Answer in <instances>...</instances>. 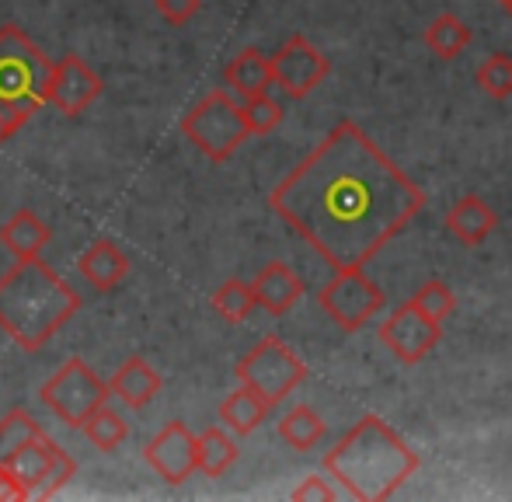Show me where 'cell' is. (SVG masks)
I'll use <instances>...</instances> for the list:
<instances>
[{"label": "cell", "mask_w": 512, "mask_h": 502, "mask_svg": "<svg viewBox=\"0 0 512 502\" xmlns=\"http://www.w3.org/2000/svg\"><path fill=\"white\" fill-rule=\"evenodd\" d=\"M269 206L331 269H363L422 213L425 192L342 119L272 189Z\"/></svg>", "instance_id": "1"}, {"label": "cell", "mask_w": 512, "mask_h": 502, "mask_svg": "<svg viewBox=\"0 0 512 502\" xmlns=\"http://www.w3.org/2000/svg\"><path fill=\"white\" fill-rule=\"evenodd\" d=\"M81 311V293L42 258L0 276V332L25 353L46 349Z\"/></svg>", "instance_id": "2"}, {"label": "cell", "mask_w": 512, "mask_h": 502, "mask_svg": "<svg viewBox=\"0 0 512 502\" xmlns=\"http://www.w3.org/2000/svg\"><path fill=\"white\" fill-rule=\"evenodd\" d=\"M324 468L345 496L380 502L391 499L415 475L418 454L380 415H366L328 450Z\"/></svg>", "instance_id": "3"}, {"label": "cell", "mask_w": 512, "mask_h": 502, "mask_svg": "<svg viewBox=\"0 0 512 502\" xmlns=\"http://www.w3.org/2000/svg\"><path fill=\"white\" fill-rule=\"evenodd\" d=\"M53 60L18 25H0V102L39 116L46 109Z\"/></svg>", "instance_id": "4"}, {"label": "cell", "mask_w": 512, "mask_h": 502, "mask_svg": "<svg viewBox=\"0 0 512 502\" xmlns=\"http://www.w3.org/2000/svg\"><path fill=\"white\" fill-rule=\"evenodd\" d=\"M182 133L213 164H227L251 136L244 126L241 102H234L223 88H213L203 102L192 105L189 116L182 119Z\"/></svg>", "instance_id": "5"}, {"label": "cell", "mask_w": 512, "mask_h": 502, "mask_svg": "<svg viewBox=\"0 0 512 502\" xmlns=\"http://www.w3.org/2000/svg\"><path fill=\"white\" fill-rule=\"evenodd\" d=\"M234 374L244 387H251L258 398H265L276 408L307 380V363L279 335H269L248 356H241Z\"/></svg>", "instance_id": "6"}, {"label": "cell", "mask_w": 512, "mask_h": 502, "mask_svg": "<svg viewBox=\"0 0 512 502\" xmlns=\"http://www.w3.org/2000/svg\"><path fill=\"white\" fill-rule=\"evenodd\" d=\"M108 398H112L108 384L81 360V356L63 360V367L39 387V401L70 429H81L84 419H88L95 408H102Z\"/></svg>", "instance_id": "7"}, {"label": "cell", "mask_w": 512, "mask_h": 502, "mask_svg": "<svg viewBox=\"0 0 512 502\" xmlns=\"http://www.w3.org/2000/svg\"><path fill=\"white\" fill-rule=\"evenodd\" d=\"M321 311L335 321L342 332L366 328L384 307V290L366 276L363 269H338L317 293Z\"/></svg>", "instance_id": "8"}, {"label": "cell", "mask_w": 512, "mask_h": 502, "mask_svg": "<svg viewBox=\"0 0 512 502\" xmlns=\"http://www.w3.org/2000/svg\"><path fill=\"white\" fill-rule=\"evenodd\" d=\"M269 60H272V88H279L286 98H293V102L314 95L331 70L328 56H324L307 35H290Z\"/></svg>", "instance_id": "9"}, {"label": "cell", "mask_w": 512, "mask_h": 502, "mask_svg": "<svg viewBox=\"0 0 512 502\" xmlns=\"http://www.w3.org/2000/svg\"><path fill=\"white\" fill-rule=\"evenodd\" d=\"M102 95H105V81L95 74V67H88V60H81L77 53H67V56H60V60H53L46 102L53 105L60 116L77 119Z\"/></svg>", "instance_id": "10"}, {"label": "cell", "mask_w": 512, "mask_h": 502, "mask_svg": "<svg viewBox=\"0 0 512 502\" xmlns=\"http://www.w3.org/2000/svg\"><path fill=\"white\" fill-rule=\"evenodd\" d=\"M443 339V328L439 321L425 318L418 307L401 304L398 311H391V318L380 325V342L398 356L405 367H415L425 356L436 349V342Z\"/></svg>", "instance_id": "11"}, {"label": "cell", "mask_w": 512, "mask_h": 502, "mask_svg": "<svg viewBox=\"0 0 512 502\" xmlns=\"http://www.w3.org/2000/svg\"><path fill=\"white\" fill-rule=\"evenodd\" d=\"M143 461L168 485H185L196 475V433L182 419L168 422L154 440L143 447Z\"/></svg>", "instance_id": "12"}, {"label": "cell", "mask_w": 512, "mask_h": 502, "mask_svg": "<svg viewBox=\"0 0 512 502\" xmlns=\"http://www.w3.org/2000/svg\"><path fill=\"white\" fill-rule=\"evenodd\" d=\"M251 293H255V307L269 311L272 318H283L304 297V279L290 269L286 262H269L255 279H251Z\"/></svg>", "instance_id": "13"}, {"label": "cell", "mask_w": 512, "mask_h": 502, "mask_svg": "<svg viewBox=\"0 0 512 502\" xmlns=\"http://www.w3.org/2000/svg\"><path fill=\"white\" fill-rule=\"evenodd\" d=\"M105 384H108V391H112L126 408H133V412H143V408H147L150 401L161 394L164 377L157 374L154 363H147L143 356H129V360L112 374V380H105Z\"/></svg>", "instance_id": "14"}, {"label": "cell", "mask_w": 512, "mask_h": 502, "mask_svg": "<svg viewBox=\"0 0 512 502\" xmlns=\"http://www.w3.org/2000/svg\"><path fill=\"white\" fill-rule=\"evenodd\" d=\"M77 269H81V276L88 279L98 293H108V290H115V286L126 283L129 255H126V248L115 245L112 238H98L81 251Z\"/></svg>", "instance_id": "15"}, {"label": "cell", "mask_w": 512, "mask_h": 502, "mask_svg": "<svg viewBox=\"0 0 512 502\" xmlns=\"http://www.w3.org/2000/svg\"><path fill=\"white\" fill-rule=\"evenodd\" d=\"M495 224H499V217H495L492 206H488L485 199H478V196L457 199V203L450 206V213H446V231H450L453 238H457L460 245H467V248L485 245L488 234L495 231Z\"/></svg>", "instance_id": "16"}, {"label": "cell", "mask_w": 512, "mask_h": 502, "mask_svg": "<svg viewBox=\"0 0 512 502\" xmlns=\"http://www.w3.org/2000/svg\"><path fill=\"white\" fill-rule=\"evenodd\" d=\"M49 241H53V227L32 210H18L0 227V245H4V251H11L18 262L39 258Z\"/></svg>", "instance_id": "17"}, {"label": "cell", "mask_w": 512, "mask_h": 502, "mask_svg": "<svg viewBox=\"0 0 512 502\" xmlns=\"http://www.w3.org/2000/svg\"><path fill=\"white\" fill-rule=\"evenodd\" d=\"M223 81H227V88L234 91L241 102L244 98L265 95V91H272V60L262 49L248 46L223 67Z\"/></svg>", "instance_id": "18"}, {"label": "cell", "mask_w": 512, "mask_h": 502, "mask_svg": "<svg viewBox=\"0 0 512 502\" xmlns=\"http://www.w3.org/2000/svg\"><path fill=\"white\" fill-rule=\"evenodd\" d=\"M269 412H272L269 401L258 398V394L244 384L220 401V422H223V429H230L234 436H251L265 419H269Z\"/></svg>", "instance_id": "19"}, {"label": "cell", "mask_w": 512, "mask_h": 502, "mask_svg": "<svg viewBox=\"0 0 512 502\" xmlns=\"http://www.w3.org/2000/svg\"><path fill=\"white\" fill-rule=\"evenodd\" d=\"M237 436L223 426H209L196 436V471H203L206 478L227 475L237 464Z\"/></svg>", "instance_id": "20"}, {"label": "cell", "mask_w": 512, "mask_h": 502, "mask_svg": "<svg viewBox=\"0 0 512 502\" xmlns=\"http://www.w3.org/2000/svg\"><path fill=\"white\" fill-rule=\"evenodd\" d=\"M56 443L49 440L46 433L35 436V440H28L25 447L18 450V454H11V461H7V468H11V475L18 478L21 485L28 489V496H35L42 485V478H46V468H49V457H53Z\"/></svg>", "instance_id": "21"}, {"label": "cell", "mask_w": 512, "mask_h": 502, "mask_svg": "<svg viewBox=\"0 0 512 502\" xmlns=\"http://www.w3.org/2000/svg\"><path fill=\"white\" fill-rule=\"evenodd\" d=\"M81 433L88 436V443L95 450H102V454H112V450H119L122 443L129 440V419L119 412V408H112L105 401L102 408H95V412L84 419Z\"/></svg>", "instance_id": "22"}, {"label": "cell", "mask_w": 512, "mask_h": 502, "mask_svg": "<svg viewBox=\"0 0 512 502\" xmlns=\"http://www.w3.org/2000/svg\"><path fill=\"white\" fill-rule=\"evenodd\" d=\"M324 419L314 412L310 405H293L290 412L279 419V440L286 443V447H293V450H314L317 443L324 440Z\"/></svg>", "instance_id": "23"}, {"label": "cell", "mask_w": 512, "mask_h": 502, "mask_svg": "<svg viewBox=\"0 0 512 502\" xmlns=\"http://www.w3.org/2000/svg\"><path fill=\"white\" fill-rule=\"evenodd\" d=\"M425 46L439 56V60H453L471 46V28L457 18V14H439L429 28H425Z\"/></svg>", "instance_id": "24"}, {"label": "cell", "mask_w": 512, "mask_h": 502, "mask_svg": "<svg viewBox=\"0 0 512 502\" xmlns=\"http://www.w3.org/2000/svg\"><path fill=\"white\" fill-rule=\"evenodd\" d=\"M213 311L220 314L227 325H241V321H248L251 311H255V293H251V283H244V279H227V283H220L213 293Z\"/></svg>", "instance_id": "25"}, {"label": "cell", "mask_w": 512, "mask_h": 502, "mask_svg": "<svg viewBox=\"0 0 512 502\" xmlns=\"http://www.w3.org/2000/svg\"><path fill=\"white\" fill-rule=\"evenodd\" d=\"M42 436V426L25 412V408H11V412L0 419V464L11 461V454H18L28 440Z\"/></svg>", "instance_id": "26"}, {"label": "cell", "mask_w": 512, "mask_h": 502, "mask_svg": "<svg viewBox=\"0 0 512 502\" xmlns=\"http://www.w3.org/2000/svg\"><path fill=\"white\" fill-rule=\"evenodd\" d=\"M241 112H244V126H248L251 136H269L272 129L283 126V102L265 91V95H255V98H244L241 102Z\"/></svg>", "instance_id": "27"}, {"label": "cell", "mask_w": 512, "mask_h": 502, "mask_svg": "<svg viewBox=\"0 0 512 502\" xmlns=\"http://www.w3.org/2000/svg\"><path fill=\"white\" fill-rule=\"evenodd\" d=\"M408 304L418 307L425 318L439 321V325H443V321L457 311V297H453V290L443 283V279H429V283H422V290H418Z\"/></svg>", "instance_id": "28"}, {"label": "cell", "mask_w": 512, "mask_h": 502, "mask_svg": "<svg viewBox=\"0 0 512 502\" xmlns=\"http://www.w3.org/2000/svg\"><path fill=\"white\" fill-rule=\"evenodd\" d=\"M478 88L485 91L488 98H495V102L512 98V56L506 53L488 56L478 67Z\"/></svg>", "instance_id": "29"}, {"label": "cell", "mask_w": 512, "mask_h": 502, "mask_svg": "<svg viewBox=\"0 0 512 502\" xmlns=\"http://www.w3.org/2000/svg\"><path fill=\"white\" fill-rule=\"evenodd\" d=\"M74 475H77V461L67 454V450L56 447L53 457H49L46 478H42V485H39V492H35V496H39V499H53L56 492L63 489V485H70V478H74Z\"/></svg>", "instance_id": "30"}, {"label": "cell", "mask_w": 512, "mask_h": 502, "mask_svg": "<svg viewBox=\"0 0 512 502\" xmlns=\"http://www.w3.org/2000/svg\"><path fill=\"white\" fill-rule=\"evenodd\" d=\"M154 7L168 25H189L203 11V0H154Z\"/></svg>", "instance_id": "31"}, {"label": "cell", "mask_w": 512, "mask_h": 502, "mask_svg": "<svg viewBox=\"0 0 512 502\" xmlns=\"http://www.w3.org/2000/svg\"><path fill=\"white\" fill-rule=\"evenodd\" d=\"M293 499H297V502H307V499L331 502V499H338V489L324 475H307L304 482H300L297 489H293Z\"/></svg>", "instance_id": "32"}, {"label": "cell", "mask_w": 512, "mask_h": 502, "mask_svg": "<svg viewBox=\"0 0 512 502\" xmlns=\"http://www.w3.org/2000/svg\"><path fill=\"white\" fill-rule=\"evenodd\" d=\"M28 119H32V116H28L25 109H14V105H4V102H0V143L11 140V136L18 133V129L25 126Z\"/></svg>", "instance_id": "33"}, {"label": "cell", "mask_w": 512, "mask_h": 502, "mask_svg": "<svg viewBox=\"0 0 512 502\" xmlns=\"http://www.w3.org/2000/svg\"><path fill=\"white\" fill-rule=\"evenodd\" d=\"M21 499H32V496H28L25 485L11 475V468L0 464V502H21Z\"/></svg>", "instance_id": "34"}, {"label": "cell", "mask_w": 512, "mask_h": 502, "mask_svg": "<svg viewBox=\"0 0 512 502\" xmlns=\"http://www.w3.org/2000/svg\"><path fill=\"white\" fill-rule=\"evenodd\" d=\"M502 4H506V7H509V14H512V0H502Z\"/></svg>", "instance_id": "35"}]
</instances>
